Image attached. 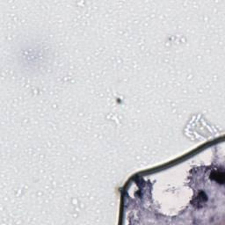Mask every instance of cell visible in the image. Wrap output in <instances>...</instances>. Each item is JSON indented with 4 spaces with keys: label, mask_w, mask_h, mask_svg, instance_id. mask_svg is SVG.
Instances as JSON below:
<instances>
[{
    "label": "cell",
    "mask_w": 225,
    "mask_h": 225,
    "mask_svg": "<svg viewBox=\"0 0 225 225\" xmlns=\"http://www.w3.org/2000/svg\"><path fill=\"white\" fill-rule=\"evenodd\" d=\"M210 178L220 184H223V181H224V176H223V172H214L212 173V175L210 176Z\"/></svg>",
    "instance_id": "6da1fadb"
},
{
    "label": "cell",
    "mask_w": 225,
    "mask_h": 225,
    "mask_svg": "<svg viewBox=\"0 0 225 225\" xmlns=\"http://www.w3.org/2000/svg\"><path fill=\"white\" fill-rule=\"evenodd\" d=\"M207 195L205 194V193H203V192H201L198 196H197V198H196V202H195V205H197V207H200L201 205H202L204 202H207Z\"/></svg>",
    "instance_id": "7a4b0ae2"
}]
</instances>
